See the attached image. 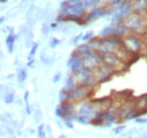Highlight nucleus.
Segmentation results:
<instances>
[{"label": "nucleus", "instance_id": "f257e3e1", "mask_svg": "<svg viewBox=\"0 0 147 138\" xmlns=\"http://www.w3.org/2000/svg\"><path fill=\"white\" fill-rule=\"evenodd\" d=\"M122 24L128 30L129 33L143 35L144 32L147 31V18L145 15L130 13L128 16L122 19Z\"/></svg>", "mask_w": 147, "mask_h": 138}, {"label": "nucleus", "instance_id": "f03ea898", "mask_svg": "<svg viewBox=\"0 0 147 138\" xmlns=\"http://www.w3.org/2000/svg\"><path fill=\"white\" fill-rule=\"evenodd\" d=\"M87 10L84 8L82 2L77 3H69L67 1L62 2L61 9H60V15L63 16L65 20H84Z\"/></svg>", "mask_w": 147, "mask_h": 138}, {"label": "nucleus", "instance_id": "7ed1b4c3", "mask_svg": "<svg viewBox=\"0 0 147 138\" xmlns=\"http://www.w3.org/2000/svg\"><path fill=\"white\" fill-rule=\"evenodd\" d=\"M122 45L125 51L130 55L139 54L144 49V41L142 39V35L128 33L125 37H122Z\"/></svg>", "mask_w": 147, "mask_h": 138}, {"label": "nucleus", "instance_id": "20e7f679", "mask_svg": "<svg viewBox=\"0 0 147 138\" xmlns=\"http://www.w3.org/2000/svg\"><path fill=\"white\" fill-rule=\"evenodd\" d=\"M73 76L77 85H86V86L94 88L98 84L95 76H94V72L90 69L85 68V67L82 68L80 70H78L77 72L73 74Z\"/></svg>", "mask_w": 147, "mask_h": 138}, {"label": "nucleus", "instance_id": "39448f33", "mask_svg": "<svg viewBox=\"0 0 147 138\" xmlns=\"http://www.w3.org/2000/svg\"><path fill=\"white\" fill-rule=\"evenodd\" d=\"M94 88L86 85H76L71 92H69V100L68 102L77 104L79 102H84L92 95Z\"/></svg>", "mask_w": 147, "mask_h": 138}, {"label": "nucleus", "instance_id": "423d86ee", "mask_svg": "<svg viewBox=\"0 0 147 138\" xmlns=\"http://www.w3.org/2000/svg\"><path fill=\"white\" fill-rule=\"evenodd\" d=\"M103 64H105L107 66H109L110 68H112L114 71H119L122 70L126 66V62L122 61L115 53L112 52H107V53H102L101 54Z\"/></svg>", "mask_w": 147, "mask_h": 138}, {"label": "nucleus", "instance_id": "0eeeda50", "mask_svg": "<svg viewBox=\"0 0 147 138\" xmlns=\"http://www.w3.org/2000/svg\"><path fill=\"white\" fill-rule=\"evenodd\" d=\"M117 116H118V119H121V120H132L138 118L139 113L134 105L125 103L117 109Z\"/></svg>", "mask_w": 147, "mask_h": 138}, {"label": "nucleus", "instance_id": "6e6552de", "mask_svg": "<svg viewBox=\"0 0 147 138\" xmlns=\"http://www.w3.org/2000/svg\"><path fill=\"white\" fill-rule=\"evenodd\" d=\"M93 72H94V76H95L97 83H104V82H108L110 79L115 71L112 68H110L109 66H107L105 64H103L98 68L93 70Z\"/></svg>", "mask_w": 147, "mask_h": 138}, {"label": "nucleus", "instance_id": "1a4fd4ad", "mask_svg": "<svg viewBox=\"0 0 147 138\" xmlns=\"http://www.w3.org/2000/svg\"><path fill=\"white\" fill-rule=\"evenodd\" d=\"M83 60H84V67L90 69V70H92V71L103 65V60H102L101 54L96 51L93 52L91 55L84 58Z\"/></svg>", "mask_w": 147, "mask_h": 138}, {"label": "nucleus", "instance_id": "9d476101", "mask_svg": "<svg viewBox=\"0 0 147 138\" xmlns=\"http://www.w3.org/2000/svg\"><path fill=\"white\" fill-rule=\"evenodd\" d=\"M67 66L69 67L71 74L77 72L78 70H80L82 68H84V60L83 58H80L79 55H77L75 52H73L67 61Z\"/></svg>", "mask_w": 147, "mask_h": 138}, {"label": "nucleus", "instance_id": "9b49d317", "mask_svg": "<svg viewBox=\"0 0 147 138\" xmlns=\"http://www.w3.org/2000/svg\"><path fill=\"white\" fill-rule=\"evenodd\" d=\"M110 14H112L110 10H108V9H105L103 7H95V8L91 9L86 14L84 20L85 22H92V20L96 19V18L103 17V16H107V15H110Z\"/></svg>", "mask_w": 147, "mask_h": 138}, {"label": "nucleus", "instance_id": "f8f14e48", "mask_svg": "<svg viewBox=\"0 0 147 138\" xmlns=\"http://www.w3.org/2000/svg\"><path fill=\"white\" fill-rule=\"evenodd\" d=\"M132 13L145 15L147 13V0H130Z\"/></svg>", "mask_w": 147, "mask_h": 138}, {"label": "nucleus", "instance_id": "ddd939ff", "mask_svg": "<svg viewBox=\"0 0 147 138\" xmlns=\"http://www.w3.org/2000/svg\"><path fill=\"white\" fill-rule=\"evenodd\" d=\"M75 53L77 54V55H79L80 58H86V57H88V55H91L93 52H95L93 50L92 48H90L88 45H87V43H84V44H80V45H78L76 49H75Z\"/></svg>", "mask_w": 147, "mask_h": 138}, {"label": "nucleus", "instance_id": "4468645a", "mask_svg": "<svg viewBox=\"0 0 147 138\" xmlns=\"http://www.w3.org/2000/svg\"><path fill=\"white\" fill-rule=\"evenodd\" d=\"M113 26V34L114 36H117V37H120V39H122V37H125L126 35L128 34V30L125 27V25L122 24V23H119V24H114V25H112Z\"/></svg>", "mask_w": 147, "mask_h": 138}, {"label": "nucleus", "instance_id": "2eb2a0df", "mask_svg": "<svg viewBox=\"0 0 147 138\" xmlns=\"http://www.w3.org/2000/svg\"><path fill=\"white\" fill-rule=\"evenodd\" d=\"M15 41H16V35L14 34V33H10L7 36V39H6V45L8 48V52L9 53H13V51H14Z\"/></svg>", "mask_w": 147, "mask_h": 138}, {"label": "nucleus", "instance_id": "dca6fc26", "mask_svg": "<svg viewBox=\"0 0 147 138\" xmlns=\"http://www.w3.org/2000/svg\"><path fill=\"white\" fill-rule=\"evenodd\" d=\"M76 82H75V78H74L73 74L71 75H69L68 77H67V79H66V83H65V89L67 91V92H71L74 88L76 87Z\"/></svg>", "mask_w": 147, "mask_h": 138}, {"label": "nucleus", "instance_id": "f3484780", "mask_svg": "<svg viewBox=\"0 0 147 138\" xmlns=\"http://www.w3.org/2000/svg\"><path fill=\"white\" fill-rule=\"evenodd\" d=\"M100 0H83L82 3L84 6V8L87 10V9H93L95 7H97Z\"/></svg>", "mask_w": 147, "mask_h": 138}, {"label": "nucleus", "instance_id": "a211bd4d", "mask_svg": "<svg viewBox=\"0 0 147 138\" xmlns=\"http://www.w3.org/2000/svg\"><path fill=\"white\" fill-rule=\"evenodd\" d=\"M113 34V26H107L104 27L101 32H100V37L101 39H104V37H109V36H112Z\"/></svg>", "mask_w": 147, "mask_h": 138}, {"label": "nucleus", "instance_id": "6ab92c4d", "mask_svg": "<svg viewBox=\"0 0 147 138\" xmlns=\"http://www.w3.org/2000/svg\"><path fill=\"white\" fill-rule=\"evenodd\" d=\"M75 120L77 121V122H79V123H82V124H90V123H92V119L91 118H88L86 116H82V114H76Z\"/></svg>", "mask_w": 147, "mask_h": 138}, {"label": "nucleus", "instance_id": "aec40b11", "mask_svg": "<svg viewBox=\"0 0 147 138\" xmlns=\"http://www.w3.org/2000/svg\"><path fill=\"white\" fill-rule=\"evenodd\" d=\"M68 100H69V92H67L65 88H62L59 92V101H60V103H65V102H68Z\"/></svg>", "mask_w": 147, "mask_h": 138}, {"label": "nucleus", "instance_id": "412c9836", "mask_svg": "<svg viewBox=\"0 0 147 138\" xmlns=\"http://www.w3.org/2000/svg\"><path fill=\"white\" fill-rule=\"evenodd\" d=\"M14 100H15V93H14V92H9V93H7V94L3 96V101H5L6 104L13 103Z\"/></svg>", "mask_w": 147, "mask_h": 138}, {"label": "nucleus", "instance_id": "4be33fe9", "mask_svg": "<svg viewBox=\"0 0 147 138\" xmlns=\"http://www.w3.org/2000/svg\"><path fill=\"white\" fill-rule=\"evenodd\" d=\"M26 77H27V72H26V70L25 69H19L18 71V75H17V79H18V83H24L25 82V79H26Z\"/></svg>", "mask_w": 147, "mask_h": 138}, {"label": "nucleus", "instance_id": "5701e85b", "mask_svg": "<svg viewBox=\"0 0 147 138\" xmlns=\"http://www.w3.org/2000/svg\"><path fill=\"white\" fill-rule=\"evenodd\" d=\"M45 126L44 124H40L37 127V137L38 138H45Z\"/></svg>", "mask_w": 147, "mask_h": 138}, {"label": "nucleus", "instance_id": "b1692460", "mask_svg": "<svg viewBox=\"0 0 147 138\" xmlns=\"http://www.w3.org/2000/svg\"><path fill=\"white\" fill-rule=\"evenodd\" d=\"M93 37H94V32H93V31H88L86 34H84L82 36V40L87 43V42H88L91 39H93Z\"/></svg>", "mask_w": 147, "mask_h": 138}, {"label": "nucleus", "instance_id": "393cba45", "mask_svg": "<svg viewBox=\"0 0 147 138\" xmlns=\"http://www.w3.org/2000/svg\"><path fill=\"white\" fill-rule=\"evenodd\" d=\"M36 50H37V43H34V44L32 45V48H31L30 54H28V60H32V59L34 58V55H35V53H36Z\"/></svg>", "mask_w": 147, "mask_h": 138}, {"label": "nucleus", "instance_id": "a878e982", "mask_svg": "<svg viewBox=\"0 0 147 138\" xmlns=\"http://www.w3.org/2000/svg\"><path fill=\"white\" fill-rule=\"evenodd\" d=\"M28 96H30V94H28V92H26L25 96H24V100H25V104H26V111L30 114L31 113V108H30V102H28Z\"/></svg>", "mask_w": 147, "mask_h": 138}, {"label": "nucleus", "instance_id": "bb28decb", "mask_svg": "<svg viewBox=\"0 0 147 138\" xmlns=\"http://www.w3.org/2000/svg\"><path fill=\"white\" fill-rule=\"evenodd\" d=\"M55 114H57V117H59V118L63 119V111H62V109H61V105H60V104L55 108Z\"/></svg>", "mask_w": 147, "mask_h": 138}, {"label": "nucleus", "instance_id": "cd10ccee", "mask_svg": "<svg viewBox=\"0 0 147 138\" xmlns=\"http://www.w3.org/2000/svg\"><path fill=\"white\" fill-rule=\"evenodd\" d=\"M125 129H126V126H125V124H120V126H118L117 128H114V129H113V134L118 135V134L122 133Z\"/></svg>", "mask_w": 147, "mask_h": 138}, {"label": "nucleus", "instance_id": "c85d7f7f", "mask_svg": "<svg viewBox=\"0 0 147 138\" xmlns=\"http://www.w3.org/2000/svg\"><path fill=\"white\" fill-rule=\"evenodd\" d=\"M60 44V41L58 40V39H55V37H53L51 41H50V47L51 48H55L57 45H59Z\"/></svg>", "mask_w": 147, "mask_h": 138}, {"label": "nucleus", "instance_id": "c756f323", "mask_svg": "<svg viewBox=\"0 0 147 138\" xmlns=\"http://www.w3.org/2000/svg\"><path fill=\"white\" fill-rule=\"evenodd\" d=\"M135 122L138 123V124H144V123H147V119L146 118H136L135 119Z\"/></svg>", "mask_w": 147, "mask_h": 138}, {"label": "nucleus", "instance_id": "7c9ffc66", "mask_svg": "<svg viewBox=\"0 0 147 138\" xmlns=\"http://www.w3.org/2000/svg\"><path fill=\"white\" fill-rule=\"evenodd\" d=\"M63 122H65V124L68 127V128H70V129H73L74 128V124H73V120H69V119H62Z\"/></svg>", "mask_w": 147, "mask_h": 138}, {"label": "nucleus", "instance_id": "2f4dec72", "mask_svg": "<svg viewBox=\"0 0 147 138\" xmlns=\"http://www.w3.org/2000/svg\"><path fill=\"white\" fill-rule=\"evenodd\" d=\"M60 78H61V75L58 72V74H55V76H53V78H52V82H53V83H58V82L60 80Z\"/></svg>", "mask_w": 147, "mask_h": 138}, {"label": "nucleus", "instance_id": "473e14b6", "mask_svg": "<svg viewBox=\"0 0 147 138\" xmlns=\"http://www.w3.org/2000/svg\"><path fill=\"white\" fill-rule=\"evenodd\" d=\"M82 36H83V34H78L77 36H75L73 40H71V43H74V44H75V43H77L79 40H82Z\"/></svg>", "mask_w": 147, "mask_h": 138}, {"label": "nucleus", "instance_id": "72a5a7b5", "mask_svg": "<svg viewBox=\"0 0 147 138\" xmlns=\"http://www.w3.org/2000/svg\"><path fill=\"white\" fill-rule=\"evenodd\" d=\"M66 1L69 3H77V2H82L83 0H66Z\"/></svg>", "mask_w": 147, "mask_h": 138}, {"label": "nucleus", "instance_id": "f704fd0d", "mask_svg": "<svg viewBox=\"0 0 147 138\" xmlns=\"http://www.w3.org/2000/svg\"><path fill=\"white\" fill-rule=\"evenodd\" d=\"M33 64H34V60L32 59V60H28V64H27V67H33Z\"/></svg>", "mask_w": 147, "mask_h": 138}, {"label": "nucleus", "instance_id": "c9c22d12", "mask_svg": "<svg viewBox=\"0 0 147 138\" xmlns=\"http://www.w3.org/2000/svg\"><path fill=\"white\" fill-rule=\"evenodd\" d=\"M57 27V24H51V28H55Z\"/></svg>", "mask_w": 147, "mask_h": 138}, {"label": "nucleus", "instance_id": "e433bc0d", "mask_svg": "<svg viewBox=\"0 0 147 138\" xmlns=\"http://www.w3.org/2000/svg\"><path fill=\"white\" fill-rule=\"evenodd\" d=\"M3 20H5V17H0V24H1Z\"/></svg>", "mask_w": 147, "mask_h": 138}, {"label": "nucleus", "instance_id": "4c0bfd02", "mask_svg": "<svg viewBox=\"0 0 147 138\" xmlns=\"http://www.w3.org/2000/svg\"><path fill=\"white\" fill-rule=\"evenodd\" d=\"M59 138H66V136H65V135H60V136H59Z\"/></svg>", "mask_w": 147, "mask_h": 138}, {"label": "nucleus", "instance_id": "58836bf2", "mask_svg": "<svg viewBox=\"0 0 147 138\" xmlns=\"http://www.w3.org/2000/svg\"><path fill=\"white\" fill-rule=\"evenodd\" d=\"M108 1V3H110V2H112V1H114V0H107Z\"/></svg>", "mask_w": 147, "mask_h": 138}, {"label": "nucleus", "instance_id": "ea45409f", "mask_svg": "<svg viewBox=\"0 0 147 138\" xmlns=\"http://www.w3.org/2000/svg\"><path fill=\"white\" fill-rule=\"evenodd\" d=\"M0 1H3V0H0Z\"/></svg>", "mask_w": 147, "mask_h": 138}, {"label": "nucleus", "instance_id": "a19ab883", "mask_svg": "<svg viewBox=\"0 0 147 138\" xmlns=\"http://www.w3.org/2000/svg\"><path fill=\"white\" fill-rule=\"evenodd\" d=\"M127 138H131V137H127Z\"/></svg>", "mask_w": 147, "mask_h": 138}]
</instances>
